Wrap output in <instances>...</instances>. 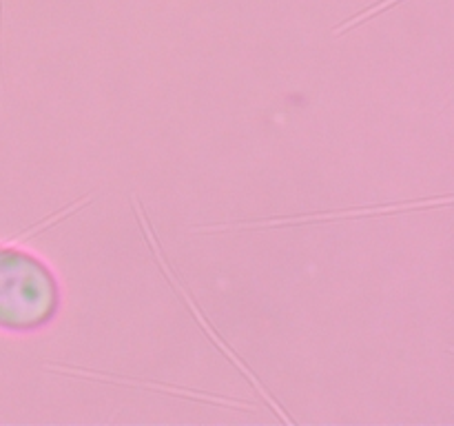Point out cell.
Returning <instances> with one entry per match:
<instances>
[{"instance_id": "6da1fadb", "label": "cell", "mask_w": 454, "mask_h": 426, "mask_svg": "<svg viewBox=\"0 0 454 426\" xmlns=\"http://www.w3.org/2000/svg\"><path fill=\"white\" fill-rule=\"evenodd\" d=\"M60 309L56 275L43 260L16 247H0V328L29 333Z\"/></svg>"}]
</instances>
